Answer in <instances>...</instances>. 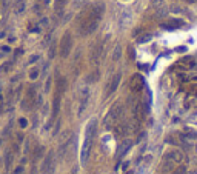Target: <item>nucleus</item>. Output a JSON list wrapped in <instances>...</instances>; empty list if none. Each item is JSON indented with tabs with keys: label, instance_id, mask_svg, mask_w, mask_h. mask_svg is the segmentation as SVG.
<instances>
[{
	"label": "nucleus",
	"instance_id": "obj_2",
	"mask_svg": "<svg viewBox=\"0 0 197 174\" xmlns=\"http://www.w3.org/2000/svg\"><path fill=\"white\" fill-rule=\"evenodd\" d=\"M96 126L97 122L92 119L88 126H86V134H85V142H83V146H82V163H86L88 157H90V151H91V145H92V137L96 134Z\"/></svg>",
	"mask_w": 197,
	"mask_h": 174
},
{
	"label": "nucleus",
	"instance_id": "obj_1",
	"mask_svg": "<svg viewBox=\"0 0 197 174\" xmlns=\"http://www.w3.org/2000/svg\"><path fill=\"white\" fill-rule=\"evenodd\" d=\"M105 13V5L103 3H96L90 6L88 9H85L80 16H79V31L82 35H90L92 34Z\"/></svg>",
	"mask_w": 197,
	"mask_h": 174
},
{
	"label": "nucleus",
	"instance_id": "obj_18",
	"mask_svg": "<svg viewBox=\"0 0 197 174\" xmlns=\"http://www.w3.org/2000/svg\"><path fill=\"white\" fill-rule=\"evenodd\" d=\"M5 157H6V159H5V166H6V168H9V166H11V163H13V154H11V153H8Z\"/></svg>",
	"mask_w": 197,
	"mask_h": 174
},
{
	"label": "nucleus",
	"instance_id": "obj_12",
	"mask_svg": "<svg viewBox=\"0 0 197 174\" xmlns=\"http://www.w3.org/2000/svg\"><path fill=\"white\" fill-rule=\"evenodd\" d=\"M100 55H102V43H97L92 50H91V62L94 63H99L100 60Z\"/></svg>",
	"mask_w": 197,
	"mask_h": 174
},
{
	"label": "nucleus",
	"instance_id": "obj_34",
	"mask_svg": "<svg viewBox=\"0 0 197 174\" xmlns=\"http://www.w3.org/2000/svg\"><path fill=\"white\" fill-rule=\"evenodd\" d=\"M160 174H163V173H160Z\"/></svg>",
	"mask_w": 197,
	"mask_h": 174
},
{
	"label": "nucleus",
	"instance_id": "obj_6",
	"mask_svg": "<svg viewBox=\"0 0 197 174\" xmlns=\"http://www.w3.org/2000/svg\"><path fill=\"white\" fill-rule=\"evenodd\" d=\"M143 87H145L143 77H142L140 74H134V76L131 77V80H129V89H131L134 94H139V92H142Z\"/></svg>",
	"mask_w": 197,
	"mask_h": 174
},
{
	"label": "nucleus",
	"instance_id": "obj_31",
	"mask_svg": "<svg viewBox=\"0 0 197 174\" xmlns=\"http://www.w3.org/2000/svg\"><path fill=\"white\" fill-rule=\"evenodd\" d=\"M126 174H132V173H131V171H129V173H126Z\"/></svg>",
	"mask_w": 197,
	"mask_h": 174
},
{
	"label": "nucleus",
	"instance_id": "obj_9",
	"mask_svg": "<svg viewBox=\"0 0 197 174\" xmlns=\"http://www.w3.org/2000/svg\"><path fill=\"white\" fill-rule=\"evenodd\" d=\"M174 168H176V163H174L171 159H168L166 156L163 157V160H162V163H160V171L162 173H171Z\"/></svg>",
	"mask_w": 197,
	"mask_h": 174
},
{
	"label": "nucleus",
	"instance_id": "obj_19",
	"mask_svg": "<svg viewBox=\"0 0 197 174\" xmlns=\"http://www.w3.org/2000/svg\"><path fill=\"white\" fill-rule=\"evenodd\" d=\"M153 5H154V9H160L163 8V0H154Z\"/></svg>",
	"mask_w": 197,
	"mask_h": 174
},
{
	"label": "nucleus",
	"instance_id": "obj_7",
	"mask_svg": "<svg viewBox=\"0 0 197 174\" xmlns=\"http://www.w3.org/2000/svg\"><path fill=\"white\" fill-rule=\"evenodd\" d=\"M54 168H55V162H54V151H49L45 160H43V165H42V171L45 174H53Z\"/></svg>",
	"mask_w": 197,
	"mask_h": 174
},
{
	"label": "nucleus",
	"instance_id": "obj_11",
	"mask_svg": "<svg viewBox=\"0 0 197 174\" xmlns=\"http://www.w3.org/2000/svg\"><path fill=\"white\" fill-rule=\"evenodd\" d=\"M131 145H132V140H123L119 146H117V151H116V156L117 157H122L125 154L126 151L131 148Z\"/></svg>",
	"mask_w": 197,
	"mask_h": 174
},
{
	"label": "nucleus",
	"instance_id": "obj_29",
	"mask_svg": "<svg viewBox=\"0 0 197 174\" xmlns=\"http://www.w3.org/2000/svg\"><path fill=\"white\" fill-rule=\"evenodd\" d=\"M37 59H39V55H33V57H31V62H36Z\"/></svg>",
	"mask_w": 197,
	"mask_h": 174
},
{
	"label": "nucleus",
	"instance_id": "obj_26",
	"mask_svg": "<svg viewBox=\"0 0 197 174\" xmlns=\"http://www.w3.org/2000/svg\"><path fill=\"white\" fill-rule=\"evenodd\" d=\"M54 50H55V45H53V46H51V50H49V57H51V59L54 57Z\"/></svg>",
	"mask_w": 197,
	"mask_h": 174
},
{
	"label": "nucleus",
	"instance_id": "obj_22",
	"mask_svg": "<svg viewBox=\"0 0 197 174\" xmlns=\"http://www.w3.org/2000/svg\"><path fill=\"white\" fill-rule=\"evenodd\" d=\"M23 8H25V5H23V0H20V2H17V3H16V9H17L18 13H22V11H23Z\"/></svg>",
	"mask_w": 197,
	"mask_h": 174
},
{
	"label": "nucleus",
	"instance_id": "obj_28",
	"mask_svg": "<svg viewBox=\"0 0 197 174\" xmlns=\"http://www.w3.org/2000/svg\"><path fill=\"white\" fill-rule=\"evenodd\" d=\"M22 170H23V168H22V166H18L17 170H16V174H20V173H22Z\"/></svg>",
	"mask_w": 197,
	"mask_h": 174
},
{
	"label": "nucleus",
	"instance_id": "obj_13",
	"mask_svg": "<svg viewBox=\"0 0 197 174\" xmlns=\"http://www.w3.org/2000/svg\"><path fill=\"white\" fill-rule=\"evenodd\" d=\"M165 156L168 157V159H171L176 165H179L180 162L183 160V154L180 153V151H177V150H174V151H169L168 154H165Z\"/></svg>",
	"mask_w": 197,
	"mask_h": 174
},
{
	"label": "nucleus",
	"instance_id": "obj_20",
	"mask_svg": "<svg viewBox=\"0 0 197 174\" xmlns=\"http://www.w3.org/2000/svg\"><path fill=\"white\" fill-rule=\"evenodd\" d=\"M11 65H13L11 62H8V63H3V65L0 66V71H2V72H5V71H9V70H11Z\"/></svg>",
	"mask_w": 197,
	"mask_h": 174
},
{
	"label": "nucleus",
	"instance_id": "obj_30",
	"mask_svg": "<svg viewBox=\"0 0 197 174\" xmlns=\"http://www.w3.org/2000/svg\"><path fill=\"white\" fill-rule=\"evenodd\" d=\"M186 2H188V3H196L197 0H186Z\"/></svg>",
	"mask_w": 197,
	"mask_h": 174
},
{
	"label": "nucleus",
	"instance_id": "obj_33",
	"mask_svg": "<svg viewBox=\"0 0 197 174\" xmlns=\"http://www.w3.org/2000/svg\"><path fill=\"white\" fill-rule=\"evenodd\" d=\"M194 80H197V77H194Z\"/></svg>",
	"mask_w": 197,
	"mask_h": 174
},
{
	"label": "nucleus",
	"instance_id": "obj_17",
	"mask_svg": "<svg viewBox=\"0 0 197 174\" xmlns=\"http://www.w3.org/2000/svg\"><path fill=\"white\" fill-rule=\"evenodd\" d=\"M66 2L68 0H55V13H57V16L63 14V8H65Z\"/></svg>",
	"mask_w": 197,
	"mask_h": 174
},
{
	"label": "nucleus",
	"instance_id": "obj_25",
	"mask_svg": "<svg viewBox=\"0 0 197 174\" xmlns=\"http://www.w3.org/2000/svg\"><path fill=\"white\" fill-rule=\"evenodd\" d=\"M37 76H39V72H37V70H34L33 72H31V74H29V77H31V79H36Z\"/></svg>",
	"mask_w": 197,
	"mask_h": 174
},
{
	"label": "nucleus",
	"instance_id": "obj_16",
	"mask_svg": "<svg viewBox=\"0 0 197 174\" xmlns=\"http://www.w3.org/2000/svg\"><path fill=\"white\" fill-rule=\"evenodd\" d=\"M182 25H183V23H182L180 20H171V22L163 23V28H166V29H176V28H179Z\"/></svg>",
	"mask_w": 197,
	"mask_h": 174
},
{
	"label": "nucleus",
	"instance_id": "obj_5",
	"mask_svg": "<svg viewBox=\"0 0 197 174\" xmlns=\"http://www.w3.org/2000/svg\"><path fill=\"white\" fill-rule=\"evenodd\" d=\"M71 48H72V39L70 33H65L62 40H60V55L63 59H66L70 54H71Z\"/></svg>",
	"mask_w": 197,
	"mask_h": 174
},
{
	"label": "nucleus",
	"instance_id": "obj_24",
	"mask_svg": "<svg viewBox=\"0 0 197 174\" xmlns=\"http://www.w3.org/2000/svg\"><path fill=\"white\" fill-rule=\"evenodd\" d=\"M149 39H151V35L146 34V35H143V37H140V39H139V42H140V43H142V42H148Z\"/></svg>",
	"mask_w": 197,
	"mask_h": 174
},
{
	"label": "nucleus",
	"instance_id": "obj_21",
	"mask_svg": "<svg viewBox=\"0 0 197 174\" xmlns=\"http://www.w3.org/2000/svg\"><path fill=\"white\" fill-rule=\"evenodd\" d=\"M174 174H186V168L185 166H177V168H174Z\"/></svg>",
	"mask_w": 197,
	"mask_h": 174
},
{
	"label": "nucleus",
	"instance_id": "obj_3",
	"mask_svg": "<svg viewBox=\"0 0 197 174\" xmlns=\"http://www.w3.org/2000/svg\"><path fill=\"white\" fill-rule=\"evenodd\" d=\"M122 114H123V106L122 103H114L111 106V109L108 111V114L105 116V119H103V125H105V128H112L117 120L122 117Z\"/></svg>",
	"mask_w": 197,
	"mask_h": 174
},
{
	"label": "nucleus",
	"instance_id": "obj_32",
	"mask_svg": "<svg viewBox=\"0 0 197 174\" xmlns=\"http://www.w3.org/2000/svg\"><path fill=\"white\" fill-rule=\"evenodd\" d=\"M0 100H2V94H0Z\"/></svg>",
	"mask_w": 197,
	"mask_h": 174
},
{
	"label": "nucleus",
	"instance_id": "obj_4",
	"mask_svg": "<svg viewBox=\"0 0 197 174\" xmlns=\"http://www.w3.org/2000/svg\"><path fill=\"white\" fill-rule=\"evenodd\" d=\"M146 113H148V106H146L142 100L132 103V117H134V120L142 122L145 117H146Z\"/></svg>",
	"mask_w": 197,
	"mask_h": 174
},
{
	"label": "nucleus",
	"instance_id": "obj_27",
	"mask_svg": "<svg viewBox=\"0 0 197 174\" xmlns=\"http://www.w3.org/2000/svg\"><path fill=\"white\" fill-rule=\"evenodd\" d=\"M20 126H22V128L26 126V119H20Z\"/></svg>",
	"mask_w": 197,
	"mask_h": 174
},
{
	"label": "nucleus",
	"instance_id": "obj_14",
	"mask_svg": "<svg viewBox=\"0 0 197 174\" xmlns=\"http://www.w3.org/2000/svg\"><path fill=\"white\" fill-rule=\"evenodd\" d=\"M65 89H66V79H65V77H60L59 82H57V87H55V94L63 96Z\"/></svg>",
	"mask_w": 197,
	"mask_h": 174
},
{
	"label": "nucleus",
	"instance_id": "obj_10",
	"mask_svg": "<svg viewBox=\"0 0 197 174\" xmlns=\"http://www.w3.org/2000/svg\"><path fill=\"white\" fill-rule=\"evenodd\" d=\"M128 133H129L128 123H120V125H117V126L114 128V136H116V139H122V137H125Z\"/></svg>",
	"mask_w": 197,
	"mask_h": 174
},
{
	"label": "nucleus",
	"instance_id": "obj_23",
	"mask_svg": "<svg viewBox=\"0 0 197 174\" xmlns=\"http://www.w3.org/2000/svg\"><path fill=\"white\" fill-rule=\"evenodd\" d=\"M119 57H120V46H117V48L114 50V54H112V59H114V60H117Z\"/></svg>",
	"mask_w": 197,
	"mask_h": 174
},
{
	"label": "nucleus",
	"instance_id": "obj_8",
	"mask_svg": "<svg viewBox=\"0 0 197 174\" xmlns=\"http://www.w3.org/2000/svg\"><path fill=\"white\" fill-rule=\"evenodd\" d=\"M120 79H122V74H120V72H117V74L111 79V82H109V85H108V88H106V97H109V96L117 89L119 83H120Z\"/></svg>",
	"mask_w": 197,
	"mask_h": 174
},
{
	"label": "nucleus",
	"instance_id": "obj_15",
	"mask_svg": "<svg viewBox=\"0 0 197 174\" xmlns=\"http://www.w3.org/2000/svg\"><path fill=\"white\" fill-rule=\"evenodd\" d=\"M88 99H90V96H88V89H83V94H82V102H80V108H79V116L85 111L86 103H88Z\"/></svg>",
	"mask_w": 197,
	"mask_h": 174
}]
</instances>
